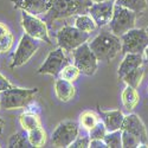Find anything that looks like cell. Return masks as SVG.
Listing matches in <instances>:
<instances>
[{"instance_id": "d590c367", "label": "cell", "mask_w": 148, "mask_h": 148, "mask_svg": "<svg viewBox=\"0 0 148 148\" xmlns=\"http://www.w3.org/2000/svg\"><path fill=\"white\" fill-rule=\"evenodd\" d=\"M143 56H145V58L148 60V46L145 49V51H143Z\"/></svg>"}, {"instance_id": "44dd1931", "label": "cell", "mask_w": 148, "mask_h": 148, "mask_svg": "<svg viewBox=\"0 0 148 148\" xmlns=\"http://www.w3.org/2000/svg\"><path fill=\"white\" fill-rule=\"evenodd\" d=\"M143 76H145V70H143L142 66H140L138 69H135V70L128 72L127 75H125L120 81L125 82L126 85H130V87L138 89L140 87L142 79H143Z\"/></svg>"}, {"instance_id": "4dcf8cb0", "label": "cell", "mask_w": 148, "mask_h": 148, "mask_svg": "<svg viewBox=\"0 0 148 148\" xmlns=\"http://www.w3.org/2000/svg\"><path fill=\"white\" fill-rule=\"evenodd\" d=\"M90 145V138L88 136H77L69 147L70 148H89Z\"/></svg>"}, {"instance_id": "8d00e7d4", "label": "cell", "mask_w": 148, "mask_h": 148, "mask_svg": "<svg viewBox=\"0 0 148 148\" xmlns=\"http://www.w3.org/2000/svg\"><path fill=\"white\" fill-rule=\"evenodd\" d=\"M92 4H96V3H103V1H109V0H91Z\"/></svg>"}, {"instance_id": "e575fe53", "label": "cell", "mask_w": 148, "mask_h": 148, "mask_svg": "<svg viewBox=\"0 0 148 148\" xmlns=\"http://www.w3.org/2000/svg\"><path fill=\"white\" fill-rule=\"evenodd\" d=\"M4 126H5V122H4V120H3V119H0V133H1V130H3Z\"/></svg>"}, {"instance_id": "7c38bea8", "label": "cell", "mask_w": 148, "mask_h": 148, "mask_svg": "<svg viewBox=\"0 0 148 148\" xmlns=\"http://www.w3.org/2000/svg\"><path fill=\"white\" fill-rule=\"evenodd\" d=\"M114 7H115V0L96 3L89 7L88 13L95 20L97 27H102V26L108 25L110 20H112V17L114 13Z\"/></svg>"}, {"instance_id": "83f0119b", "label": "cell", "mask_w": 148, "mask_h": 148, "mask_svg": "<svg viewBox=\"0 0 148 148\" xmlns=\"http://www.w3.org/2000/svg\"><path fill=\"white\" fill-rule=\"evenodd\" d=\"M107 133L108 130L106 125L103 123V121H100L94 128L89 130V138L90 140H103Z\"/></svg>"}, {"instance_id": "4316f807", "label": "cell", "mask_w": 148, "mask_h": 148, "mask_svg": "<svg viewBox=\"0 0 148 148\" xmlns=\"http://www.w3.org/2000/svg\"><path fill=\"white\" fill-rule=\"evenodd\" d=\"M81 75V71L78 70V68L75 65V64H68L63 68V70H62L59 72V76L60 78H64L66 81H70V82H75L77 81V78L79 77Z\"/></svg>"}, {"instance_id": "8fae6325", "label": "cell", "mask_w": 148, "mask_h": 148, "mask_svg": "<svg viewBox=\"0 0 148 148\" xmlns=\"http://www.w3.org/2000/svg\"><path fill=\"white\" fill-rule=\"evenodd\" d=\"M69 63H70V60L65 56V51L58 46V49L49 52L46 59L39 66L37 72L40 73V75H51V76L58 77L59 72Z\"/></svg>"}, {"instance_id": "74e56055", "label": "cell", "mask_w": 148, "mask_h": 148, "mask_svg": "<svg viewBox=\"0 0 148 148\" xmlns=\"http://www.w3.org/2000/svg\"><path fill=\"white\" fill-rule=\"evenodd\" d=\"M146 31H147V34H148V27H147V29H146Z\"/></svg>"}, {"instance_id": "f35d334b", "label": "cell", "mask_w": 148, "mask_h": 148, "mask_svg": "<svg viewBox=\"0 0 148 148\" xmlns=\"http://www.w3.org/2000/svg\"><path fill=\"white\" fill-rule=\"evenodd\" d=\"M147 91H148V89H147Z\"/></svg>"}, {"instance_id": "1f68e13d", "label": "cell", "mask_w": 148, "mask_h": 148, "mask_svg": "<svg viewBox=\"0 0 148 148\" xmlns=\"http://www.w3.org/2000/svg\"><path fill=\"white\" fill-rule=\"evenodd\" d=\"M11 88H13V85H12L1 73H0V92L4 91V90H7V89H11Z\"/></svg>"}, {"instance_id": "ac0fdd59", "label": "cell", "mask_w": 148, "mask_h": 148, "mask_svg": "<svg viewBox=\"0 0 148 148\" xmlns=\"http://www.w3.org/2000/svg\"><path fill=\"white\" fill-rule=\"evenodd\" d=\"M121 98H122L123 107H125L126 110H128V112L134 110V108L140 102V96H139L138 90L133 87H130V85H126V88L122 91Z\"/></svg>"}, {"instance_id": "2e32d148", "label": "cell", "mask_w": 148, "mask_h": 148, "mask_svg": "<svg viewBox=\"0 0 148 148\" xmlns=\"http://www.w3.org/2000/svg\"><path fill=\"white\" fill-rule=\"evenodd\" d=\"M55 92L60 102H69L75 97L76 88L73 85V82L58 77L55 82Z\"/></svg>"}, {"instance_id": "4fadbf2b", "label": "cell", "mask_w": 148, "mask_h": 148, "mask_svg": "<svg viewBox=\"0 0 148 148\" xmlns=\"http://www.w3.org/2000/svg\"><path fill=\"white\" fill-rule=\"evenodd\" d=\"M122 130H127L132 134H134L135 136H138L140 140V145H148V134L145 123L136 114H128L125 116L122 123Z\"/></svg>"}, {"instance_id": "d4e9b609", "label": "cell", "mask_w": 148, "mask_h": 148, "mask_svg": "<svg viewBox=\"0 0 148 148\" xmlns=\"http://www.w3.org/2000/svg\"><path fill=\"white\" fill-rule=\"evenodd\" d=\"M8 147L11 148H29L32 147L30 141H29V136H27V132H18L13 135H11V138L8 140Z\"/></svg>"}, {"instance_id": "30bf717a", "label": "cell", "mask_w": 148, "mask_h": 148, "mask_svg": "<svg viewBox=\"0 0 148 148\" xmlns=\"http://www.w3.org/2000/svg\"><path fill=\"white\" fill-rule=\"evenodd\" d=\"M39 49V43L27 33H24L20 38V42L16 49V52L13 55V60L11 63V69L19 68L24 64H26L31 59V57L37 52Z\"/></svg>"}, {"instance_id": "5b68a950", "label": "cell", "mask_w": 148, "mask_h": 148, "mask_svg": "<svg viewBox=\"0 0 148 148\" xmlns=\"http://www.w3.org/2000/svg\"><path fill=\"white\" fill-rule=\"evenodd\" d=\"M136 14L134 11H130L123 6L116 5L114 7V13L112 20L109 23L110 31L115 36L121 37L129 30L135 27V21H136Z\"/></svg>"}, {"instance_id": "7a4b0ae2", "label": "cell", "mask_w": 148, "mask_h": 148, "mask_svg": "<svg viewBox=\"0 0 148 148\" xmlns=\"http://www.w3.org/2000/svg\"><path fill=\"white\" fill-rule=\"evenodd\" d=\"M89 46L101 62H112L122 50L121 38L113 32H101L89 42Z\"/></svg>"}, {"instance_id": "cb8c5ba5", "label": "cell", "mask_w": 148, "mask_h": 148, "mask_svg": "<svg viewBox=\"0 0 148 148\" xmlns=\"http://www.w3.org/2000/svg\"><path fill=\"white\" fill-rule=\"evenodd\" d=\"M115 4L134 11L135 13H141L148 7L147 0H115Z\"/></svg>"}, {"instance_id": "e0dca14e", "label": "cell", "mask_w": 148, "mask_h": 148, "mask_svg": "<svg viewBox=\"0 0 148 148\" xmlns=\"http://www.w3.org/2000/svg\"><path fill=\"white\" fill-rule=\"evenodd\" d=\"M100 115L102 117V121L107 127L108 132H114L117 129H121L123 120H125V115H123L122 110L116 109V110H101L100 109Z\"/></svg>"}, {"instance_id": "ffe728a7", "label": "cell", "mask_w": 148, "mask_h": 148, "mask_svg": "<svg viewBox=\"0 0 148 148\" xmlns=\"http://www.w3.org/2000/svg\"><path fill=\"white\" fill-rule=\"evenodd\" d=\"M75 26L79 31L87 32V33H91L97 27L95 20L92 19V17L89 13H83V14L76 16V18H75Z\"/></svg>"}, {"instance_id": "484cf974", "label": "cell", "mask_w": 148, "mask_h": 148, "mask_svg": "<svg viewBox=\"0 0 148 148\" xmlns=\"http://www.w3.org/2000/svg\"><path fill=\"white\" fill-rule=\"evenodd\" d=\"M107 148H120L122 147V130L117 129L114 132H108L104 136Z\"/></svg>"}, {"instance_id": "9a60e30c", "label": "cell", "mask_w": 148, "mask_h": 148, "mask_svg": "<svg viewBox=\"0 0 148 148\" xmlns=\"http://www.w3.org/2000/svg\"><path fill=\"white\" fill-rule=\"evenodd\" d=\"M143 65V56L142 53H126L122 62L119 65L117 70V77L121 79L128 72L138 69Z\"/></svg>"}, {"instance_id": "d6a6232c", "label": "cell", "mask_w": 148, "mask_h": 148, "mask_svg": "<svg viewBox=\"0 0 148 148\" xmlns=\"http://www.w3.org/2000/svg\"><path fill=\"white\" fill-rule=\"evenodd\" d=\"M89 148H107L104 140H90Z\"/></svg>"}, {"instance_id": "6da1fadb", "label": "cell", "mask_w": 148, "mask_h": 148, "mask_svg": "<svg viewBox=\"0 0 148 148\" xmlns=\"http://www.w3.org/2000/svg\"><path fill=\"white\" fill-rule=\"evenodd\" d=\"M49 3L50 8L43 18L47 27L52 26L53 21L57 19L88 13L89 7L92 5L91 0H49Z\"/></svg>"}, {"instance_id": "3957f363", "label": "cell", "mask_w": 148, "mask_h": 148, "mask_svg": "<svg viewBox=\"0 0 148 148\" xmlns=\"http://www.w3.org/2000/svg\"><path fill=\"white\" fill-rule=\"evenodd\" d=\"M37 92H38L37 88L25 89L13 87L4 90L0 92V108L5 110L25 108L33 101Z\"/></svg>"}, {"instance_id": "52a82bcc", "label": "cell", "mask_w": 148, "mask_h": 148, "mask_svg": "<svg viewBox=\"0 0 148 148\" xmlns=\"http://www.w3.org/2000/svg\"><path fill=\"white\" fill-rule=\"evenodd\" d=\"M122 53H142L148 46V34L146 29H132L121 37Z\"/></svg>"}, {"instance_id": "9c48e42d", "label": "cell", "mask_w": 148, "mask_h": 148, "mask_svg": "<svg viewBox=\"0 0 148 148\" xmlns=\"http://www.w3.org/2000/svg\"><path fill=\"white\" fill-rule=\"evenodd\" d=\"M78 133H79L78 123L70 120L63 121L55 128L51 136V142L55 147L66 148L76 140V138L78 136Z\"/></svg>"}, {"instance_id": "ab89813d", "label": "cell", "mask_w": 148, "mask_h": 148, "mask_svg": "<svg viewBox=\"0 0 148 148\" xmlns=\"http://www.w3.org/2000/svg\"><path fill=\"white\" fill-rule=\"evenodd\" d=\"M0 147H1V146H0Z\"/></svg>"}, {"instance_id": "836d02e7", "label": "cell", "mask_w": 148, "mask_h": 148, "mask_svg": "<svg viewBox=\"0 0 148 148\" xmlns=\"http://www.w3.org/2000/svg\"><path fill=\"white\" fill-rule=\"evenodd\" d=\"M8 33H10L8 27L5 25V24L0 23V38H3L4 36H6V34H8Z\"/></svg>"}, {"instance_id": "d6986e66", "label": "cell", "mask_w": 148, "mask_h": 148, "mask_svg": "<svg viewBox=\"0 0 148 148\" xmlns=\"http://www.w3.org/2000/svg\"><path fill=\"white\" fill-rule=\"evenodd\" d=\"M19 123L25 132H30L37 127L42 126V121H40L39 115L36 114V113H31V112H26V113L20 114Z\"/></svg>"}, {"instance_id": "f1b7e54d", "label": "cell", "mask_w": 148, "mask_h": 148, "mask_svg": "<svg viewBox=\"0 0 148 148\" xmlns=\"http://www.w3.org/2000/svg\"><path fill=\"white\" fill-rule=\"evenodd\" d=\"M139 146H140V140L138 136H135L134 134H132L127 130H122V147L135 148V147H139Z\"/></svg>"}, {"instance_id": "7402d4cb", "label": "cell", "mask_w": 148, "mask_h": 148, "mask_svg": "<svg viewBox=\"0 0 148 148\" xmlns=\"http://www.w3.org/2000/svg\"><path fill=\"white\" fill-rule=\"evenodd\" d=\"M27 136H29V141L32 147H38V148L44 147L47 141L46 132L42 128V126L27 132Z\"/></svg>"}, {"instance_id": "5bb4252c", "label": "cell", "mask_w": 148, "mask_h": 148, "mask_svg": "<svg viewBox=\"0 0 148 148\" xmlns=\"http://www.w3.org/2000/svg\"><path fill=\"white\" fill-rule=\"evenodd\" d=\"M14 8H19L33 16L45 14L50 8L49 0H11Z\"/></svg>"}, {"instance_id": "277c9868", "label": "cell", "mask_w": 148, "mask_h": 148, "mask_svg": "<svg viewBox=\"0 0 148 148\" xmlns=\"http://www.w3.org/2000/svg\"><path fill=\"white\" fill-rule=\"evenodd\" d=\"M56 38L59 47L65 52H72L75 49L89 40L90 33L79 31L76 26L65 25L57 32Z\"/></svg>"}, {"instance_id": "8992f818", "label": "cell", "mask_w": 148, "mask_h": 148, "mask_svg": "<svg viewBox=\"0 0 148 148\" xmlns=\"http://www.w3.org/2000/svg\"><path fill=\"white\" fill-rule=\"evenodd\" d=\"M73 64H75L81 73H84L87 76H92L97 70L98 59L92 52L89 46V43H84L81 46L72 51Z\"/></svg>"}, {"instance_id": "ba28073f", "label": "cell", "mask_w": 148, "mask_h": 148, "mask_svg": "<svg viewBox=\"0 0 148 148\" xmlns=\"http://www.w3.org/2000/svg\"><path fill=\"white\" fill-rule=\"evenodd\" d=\"M21 26L25 33L30 34L34 39L45 42L47 44H52L50 37H49V27L46 23L38 18L37 16L30 14L27 12L23 11L21 13Z\"/></svg>"}, {"instance_id": "603a6c76", "label": "cell", "mask_w": 148, "mask_h": 148, "mask_svg": "<svg viewBox=\"0 0 148 148\" xmlns=\"http://www.w3.org/2000/svg\"><path fill=\"white\" fill-rule=\"evenodd\" d=\"M98 122H100V116L92 110H85L79 115V125L88 132L94 128Z\"/></svg>"}, {"instance_id": "f546056e", "label": "cell", "mask_w": 148, "mask_h": 148, "mask_svg": "<svg viewBox=\"0 0 148 148\" xmlns=\"http://www.w3.org/2000/svg\"><path fill=\"white\" fill-rule=\"evenodd\" d=\"M12 45H13V34L11 32L3 38H0V52H7L11 50Z\"/></svg>"}]
</instances>
